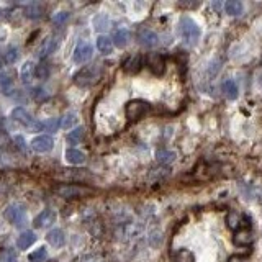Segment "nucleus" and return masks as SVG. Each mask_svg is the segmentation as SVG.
Instances as JSON below:
<instances>
[{
    "mask_svg": "<svg viewBox=\"0 0 262 262\" xmlns=\"http://www.w3.org/2000/svg\"><path fill=\"white\" fill-rule=\"evenodd\" d=\"M179 33H180V36L185 39V43L196 44V41L200 39L202 30L190 17H182L179 22Z\"/></svg>",
    "mask_w": 262,
    "mask_h": 262,
    "instance_id": "1",
    "label": "nucleus"
},
{
    "mask_svg": "<svg viewBox=\"0 0 262 262\" xmlns=\"http://www.w3.org/2000/svg\"><path fill=\"white\" fill-rule=\"evenodd\" d=\"M149 110H151V105L144 100H131L126 103V108H124V111H126V118L129 121L140 120V118H143Z\"/></svg>",
    "mask_w": 262,
    "mask_h": 262,
    "instance_id": "2",
    "label": "nucleus"
},
{
    "mask_svg": "<svg viewBox=\"0 0 262 262\" xmlns=\"http://www.w3.org/2000/svg\"><path fill=\"white\" fill-rule=\"evenodd\" d=\"M56 193L61 195L62 199H81V196H85V195H90L94 193V190L92 188H87V187H81V185H61L56 188Z\"/></svg>",
    "mask_w": 262,
    "mask_h": 262,
    "instance_id": "3",
    "label": "nucleus"
},
{
    "mask_svg": "<svg viewBox=\"0 0 262 262\" xmlns=\"http://www.w3.org/2000/svg\"><path fill=\"white\" fill-rule=\"evenodd\" d=\"M4 218L12 223L13 226H23L26 223V213H25V208L22 205H10L7 207V210L4 212Z\"/></svg>",
    "mask_w": 262,
    "mask_h": 262,
    "instance_id": "4",
    "label": "nucleus"
},
{
    "mask_svg": "<svg viewBox=\"0 0 262 262\" xmlns=\"http://www.w3.org/2000/svg\"><path fill=\"white\" fill-rule=\"evenodd\" d=\"M98 79V68H84L74 76V82L81 87H87V85L94 84Z\"/></svg>",
    "mask_w": 262,
    "mask_h": 262,
    "instance_id": "5",
    "label": "nucleus"
},
{
    "mask_svg": "<svg viewBox=\"0 0 262 262\" xmlns=\"http://www.w3.org/2000/svg\"><path fill=\"white\" fill-rule=\"evenodd\" d=\"M94 56V48H92V44L87 43V41H82L77 44V48L74 49V54H72V61L76 64H84L92 59Z\"/></svg>",
    "mask_w": 262,
    "mask_h": 262,
    "instance_id": "6",
    "label": "nucleus"
},
{
    "mask_svg": "<svg viewBox=\"0 0 262 262\" xmlns=\"http://www.w3.org/2000/svg\"><path fill=\"white\" fill-rule=\"evenodd\" d=\"M54 148V140L49 135H43V136H36L33 138L31 141V149L35 153H49V151Z\"/></svg>",
    "mask_w": 262,
    "mask_h": 262,
    "instance_id": "7",
    "label": "nucleus"
},
{
    "mask_svg": "<svg viewBox=\"0 0 262 262\" xmlns=\"http://www.w3.org/2000/svg\"><path fill=\"white\" fill-rule=\"evenodd\" d=\"M138 43L144 46V48H156V46L159 44V36H157V33H154L153 30L141 28L138 31Z\"/></svg>",
    "mask_w": 262,
    "mask_h": 262,
    "instance_id": "8",
    "label": "nucleus"
},
{
    "mask_svg": "<svg viewBox=\"0 0 262 262\" xmlns=\"http://www.w3.org/2000/svg\"><path fill=\"white\" fill-rule=\"evenodd\" d=\"M146 64L154 76H162L164 71H166V61H164V57L161 54H157V52H153V54L148 56Z\"/></svg>",
    "mask_w": 262,
    "mask_h": 262,
    "instance_id": "9",
    "label": "nucleus"
},
{
    "mask_svg": "<svg viewBox=\"0 0 262 262\" xmlns=\"http://www.w3.org/2000/svg\"><path fill=\"white\" fill-rule=\"evenodd\" d=\"M54 221H56V212L48 208V210H43V212L36 216L35 221H33V225H35L36 229H44V228L51 226Z\"/></svg>",
    "mask_w": 262,
    "mask_h": 262,
    "instance_id": "10",
    "label": "nucleus"
},
{
    "mask_svg": "<svg viewBox=\"0 0 262 262\" xmlns=\"http://www.w3.org/2000/svg\"><path fill=\"white\" fill-rule=\"evenodd\" d=\"M143 66V57L140 54H131L123 61V71L128 72V74H136V72L141 71Z\"/></svg>",
    "mask_w": 262,
    "mask_h": 262,
    "instance_id": "11",
    "label": "nucleus"
},
{
    "mask_svg": "<svg viewBox=\"0 0 262 262\" xmlns=\"http://www.w3.org/2000/svg\"><path fill=\"white\" fill-rule=\"evenodd\" d=\"M12 120L17 121L18 124H22V126H26V128H30L31 123L35 121L30 116L28 111H26L25 108H22V107H18V108H15V110L12 111Z\"/></svg>",
    "mask_w": 262,
    "mask_h": 262,
    "instance_id": "12",
    "label": "nucleus"
},
{
    "mask_svg": "<svg viewBox=\"0 0 262 262\" xmlns=\"http://www.w3.org/2000/svg\"><path fill=\"white\" fill-rule=\"evenodd\" d=\"M233 241H234V244H238V246H249L252 242V233H251V229H249V228H239V229H236Z\"/></svg>",
    "mask_w": 262,
    "mask_h": 262,
    "instance_id": "13",
    "label": "nucleus"
},
{
    "mask_svg": "<svg viewBox=\"0 0 262 262\" xmlns=\"http://www.w3.org/2000/svg\"><path fill=\"white\" fill-rule=\"evenodd\" d=\"M46 239H48V242L51 246L54 247H61L66 244V234L61 228H56V229H51V231L48 233V236H46Z\"/></svg>",
    "mask_w": 262,
    "mask_h": 262,
    "instance_id": "14",
    "label": "nucleus"
},
{
    "mask_svg": "<svg viewBox=\"0 0 262 262\" xmlns=\"http://www.w3.org/2000/svg\"><path fill=\"white\" fill-rule=\"evenodd\" d=\"M57 46H59L57 36H49V38H46L44 43H43V46H41V49H39V56L46 57V56L52 54V52H54V51L57 49Z\"/></svg>",
    "mask_w": 262,
    "mask_h": 262,
    "instance_id": "15",
    "label": "nucleus"
},
{
    "mask_svg": "<svg viewBox=\"0 0 262 262\" xmlns=\"http://www.w3.org/2000/svg\"><path fill=\"white\" fill-rule=\"evenodd\" d=\"M20 77H22V82L25 85H31L33 79H35V66L31 61H26L22 66V71H20Z\"/></svg>",
    "mask_w": 262,
    "mask_h": 262,
    "instance_id": "16",
    "label": "nucleus"
},
{
    "mask_svg": "<svg viewBox=\"0 0 262 262\" xmlns=\"http://www.w3.org/2000/svg\"><path fill=\"white\" fill-rule=\"evenodd\" d=\"M221 90H223V94L226 95V98H229V100H236V98H238V95H239L238 85H236V82L231 81V79H226V81L223 82Z\"/></svg>",
    "mask_w": 262,
    "mask_h": 262,
    "instance_id": "17",
    "label": "nucleus"
},
{
    "mask_svg": "<svg viewBox=\"0 0 262 262\" xmlns=\"http://www.w3.org/2000/svg\"><path fill=\"white\" fill-rule=\"evenodd\" d=\"M131 41V33L128 30H118L115 35H113V44L118 46V48H124V46H128Z\"/></svg>",
    "mask_w": 262,
    "mask_h": 262,
    "instance_id": "18",
    "label": "nucleus"
},
{
    "mask_svg": "<svg viewBox=\"0 0 262 262\" xmlns=\"http://www.w3.org/2000/svg\"><path fill=\"white\" fill-rule=\"evenodd\" d=\"M66 159H68L69 164H74V166H77V164L85 162V154L82 153V151L76 149V148H71V149L66 151Z\"/></svg>",
    "mask_w": 262,
    "mask_h": 262,
    "instance_id": "19",
    "label": "nucleus"
},
{
    "mask_svg": "<svg viewBox=\"0 0 262 262\" xmlns=\"http://www.w3.org/2000/svg\"><path fill=\"white\" fill-rule=\"evenodd\" d=\"M97 48H98V51H100V54L107 56L113 51V43H111V39L108 36L100 35L97 38Z\"/></svg>",
    "mask_w": 262,
    "mask_h": 262,
    "instance_id": "20",
    "label": "nucleus"
},
{
    "mask_svg": "<svg viewBox=\"0 0 262 262\" xmlns=\"http://www.w3.org/2000/svg\"><path fill=\"white\" fill-rule=\"evenodd\" d=\"M36 241V236L33 231H23L22 234L18 236V239H17V246L20 249H28L33 242Z\"/></svg>",
    "mask_w": 262,
    "mask_h": 262,
    "instance_id": "21",
    "label": "nucleus"
},
{
    "mask_svg": "<svg viewBox=\"0 0 262 262\" xmlns=\"http://www.w3.org/2000/svg\"><path fill=\"white\" fill-rule=\"evenodd\" d=\"M12 87H13V79L9 72H0V92L4 95L12 94Z\"/></svg>",
    "mask_w": 262,
    "mask_h": 262,
    "instance_id": "22",
    "label": "nucleus"
},
{
    "mask_svg": "<svg viewBox=\"0 0 262 262\" xmlns=\"http://www.w3.org/2000/svg\"><path fill=\"white\" fill-rule=\"evenodd\" d=\"M242 4L239 2V0H228V2L225 4V10L228 15H231V17H238L242 13Z\"/></svg>",
    "mask_w": 262,
    "mask_h": 262,
    "instance_id": "23",
    "label": "nucleus"
},
{
    "mask_svg": "<svg viewBox=\"0 0 262 262\" xmlns=\"http://www.w3.org/2000/svg\"><path fill=\"white\" fill-rule=\"evenodd\" d=\"M84 138H85V129L82 126H79L74 131H71L66 140H68V143H71V144H79L84 141Z\"/></svg>",
    "mask_w": 262,
    "mask_h": 262,
    "instance_id": "24",
    "label": "nucleus"
},
{
    "mask_svg": "<svg viewBox=\"0 0 262 262\" xmlns=\"http://www.w3.org/2000/svg\"><path fill=\"white\" fill-rule=\"evenodd\" d=\"M77 113L76 111H68L62 118H61V126L64 129H71V128H74V124L77 123Z\"/></svg>",
    "mask_w": 262,
    "mask_h": 262,
    "instance_id": "25",
    "label": "nucleus"
},
{
    "mask_svg": "<svg viewBox=\"0 0 262 262\" xmlns=\"http://www.w3.org/2000/svg\"><path fill=\"white\" fill-rule=\"evenodd\" d=\"M172 262H195V257L188 249H179V251L174 254Z\"/></svg>",
    "mask_w": 262,
    "mask_h": 262,
    "instance_id": "26",
    "label": "nucleus"
},
{
    "mask_svg": "<svg viewBox=\"0 0 262 262\" xmlns=\"http://www.w3.org/2000/svg\"><path fill=\"white\" fill-rule=\"evenodd\" d=\"M156 157L161 164H170V162L175 161V153L174 151H169V149H161V151H157Z\"/></svg>",
    "mask_w": 262,
    "mask_h": 262,
    "instance_id": "27",
    "label": "nucleus"
},
{
    "mask_svg": "<svg viewBox=\"0 0 262 262\" xmlns=\"http://www.w3.org/2000/svg\"><path fill=\"white\" fill-rule=\"evenodd\" d=\"M110 26V20L108 17L105 15V13H100V15H97L94 18V28L95 31H103V30H107Z\"/></svg>",
    "mask_w": 262,
    "mask_h": 262,
    "instance_id": "28",
    "label": "nucleus"
},
{
    "mask_svg": "<svg viewBox=\"0 0 262 262\" xmlns=\"http://www.w3.org/2000/svg\"><path fill=\"white\" fill-rule=\"evenodd\" d=\"M46 257H48V251H46V247H38L28 255V260L30 262H44Z\"/></svg>",
    "mask_w": 262,
    "mask_h": 262,
    "instance_id": "29",
    "label": "nucleus"
},
{
    "mask_svg": "<svg viewBox=\"0 0 262 262\" xmlns=\"http://www.w3.org/2000/svg\"><path fill=\"white\" fill-rule=\"evenodd\" d=\"M49 76V66L46 62H39L35 66V77L39 79V81H44Z\"/></svg>",
    "mask_w": 262,
    "mask_h": 262,
    "instance_id": "30",
    "label": "nucleus"
},
{
    "mask_svg": "<svg viewBox=\"0 0 262 262\" xmlns=\"http://www.w3.org/2000/svg\"><path fill=\"white\" fill-rule=\"evenodd\" d=\"M18 59V48L15 46H10V48H7V51L4 52V62L5 64H13Z\"/></svg>",
    "mask_w": 262,
    "mask_h": 262,
    "instance_id": "31",
    "label": "nucleus"
},
{
    "mask_svg": "<svg viewBox=\"0 0 262 262\" xmlns=\"http://www.w3.org/2000/svg\"><path fill=\"white\" fill-rule=\"evenodd\" d=\"M43 15V7L39 4H31L26 7V17L30 18H39Z\"/></svg>",
    "mask_w": 262,
    "mask_h": 262,
    "instance_id": "32",
    "label": "nucleus"
},
{
    "mask_svg": "<svg viewBox=\"0 0 262 262\" xmlns=\"http://www.w3.org/2000/svg\"><path fill=\"white\" fill-rule=\"evenodd\" d=\"M228 226L231 229H239L241 228V220H239V215L236 212H229L228 213V218H226Z\"/></svg>",
    "mask_w": 262,
    "mask_h": 262,
    "instance_id": "33",
    "label": "nucleus"
},
{
    "mask_svg": "<svg viewBox=\"0 0 262 262\" xmlns=\"http://www.w3.org/2000/svg\"><path fill=\"white\" fill-rule=\"evenodd\" d=\"M59 126H61V120H59V118H51V120L43 123V129L49 131V133H54V131H57Z\"/></svg>",
    "mask_w": 262,
    "mask_h": 262,
    "instance_id": "34",
    "label": "nucleus"
},
{
    "mask_svg": "<svg viewBox=\"0 0 262 262\" xmlns=\"http://www.w3.org/2000/svg\"><path fill=\"white\" fill-rule=\"evenodd\" d=\"M0 262H18L17 254L12 251V249H7V251L0 255Z\"/></svg>",
    "mask_w": 262,
    "mask_h": 262,
    "instance_id": "35",
    "label": "nucleus"
},
{
    "mask_svg": "<svg viewBox=\"0 0 262 262\" xmlns=\"http://www.w3.org/2000/svg\"><path fill=\"white\" fill-rule=\"evenodd\" d=\"M68 18H69L68 12H59L54 15V18H52V22H54L56 25H64L66 22H68Z\"/></svg>",
    "mask_w": 262,
    "mask_h": 262,
    "instance_id": "36",
    "label": "nucleus"
},
{
    "mask_svg": "<svg viewBox=\"0 0 262 262\" xmlns=\"http://www.w3.org/2000/svg\"><path fill=\"white\" fill-rule=\"evenodd\" d=\"M15 143H17V148H18L20 151H26V144H25V138H23V136L17 135V136H15Z\"/></svg>",
    "mask_w": 262,
    "mask_h": 262,
    "instance_id": "37",
    "label": "nucleus"
},
{
    "mask_svg": "<svg viewBox=\"0 0 262 262\" xmlns=\"http://www.w3.org/2000/svg\"><path fill=\"white\" fill-rule=\"evenodd\" d=\"M179 5L183 7V9H196V7L200 5V2H180Z\"/></svg>",
    "mask_w": 262,
    "mask_h": 262,
    "instance_id": "38",
    "label": "nucleus"
}]
</instances>
